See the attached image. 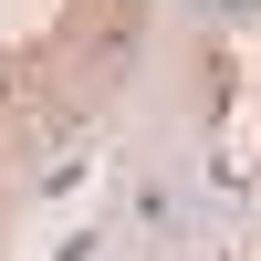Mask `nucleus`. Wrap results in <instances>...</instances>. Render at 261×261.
<instances>
[{
	"label": "nucleus",
	"instance_id": "obj_1",
	"mask_svg": "<svg viewBox=\"0 0 261 261\" xmlns=\"http://www.w3.org/2000/svg\"><path fill=\"white\" fill-rule=\"evenodd\" d=\"M230 11H251V0H230Z\"/></svg>",
	"mask_w": 261,
	"mask_h": 261
}]
</instances>
